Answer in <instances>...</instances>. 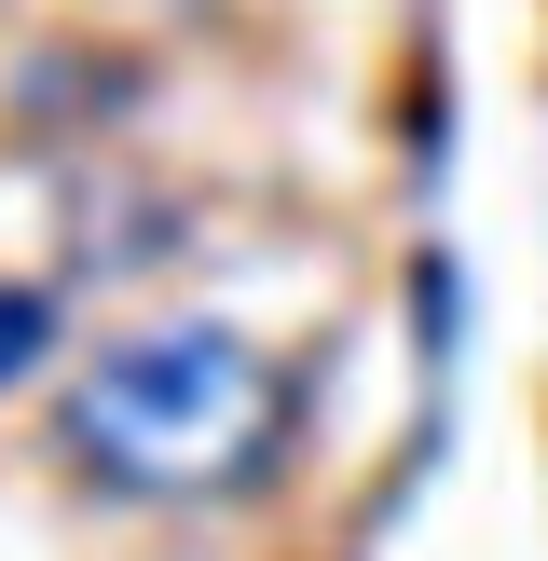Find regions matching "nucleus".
I'll return each mask as SVG.
<instances>
[{
  "label": "nucleus",
  "instance_id": "2",
  "mask_svg": "<svg viewBox=\"0 0 548 561\" xmlns=\"http://www.w3.org/2000/svg\"><path fill=\"white\" fill-rule=\"evenodd\" d=\"M55 356V288H27V274H0V398H14L27 370Z\"/></svg>",
  "mask_w": 548,
  "mask_h": 561
},
{
  "label": "nucleus",
  "instance_id": "1",
  "mask_svg": "<svg viewBox=\"0 0 548 561\" xmlns=\"http://www.w3.org/2000/svg\"><path fill=\"white\" fill-rule=\"evenodd\" d=\"M55 453L124 507H233L288 453V370L219 316H151L82 356L55 398Z\"/></svg>",
  "mask_w": 548,
  "mask_h": 561
}]
</instances>
